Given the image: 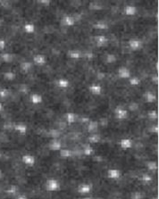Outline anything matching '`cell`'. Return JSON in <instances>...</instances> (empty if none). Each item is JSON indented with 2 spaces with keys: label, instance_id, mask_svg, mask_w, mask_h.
<instances>
[{
  "label": "cell",
  "instance_id": "6da1fadb",
  "mask_svg": "<svg viewBox=\"0 0 159 199\" xmlns=\"http://www.w3.org/2000/svg\"><path fill=\"white\" fill-rule=\"evenodd\" d=\"M46 189L48 192H56L60 189V183L57 179L51 178H48L46 182Z\"/></svg>",
  "mask_w": 159,
  "mask_h": 199
},
{
  "label": "cell",
  "instance_id": "7a4b0ae2",
  "mask_svg": "<svg viewBox=\"0 0 159 199\" xmlns=\"http://www.w3.org/2000/svg\"><path fill=\"white\" fill-rule=\"evenodd\" d=\"M121 176H122L121 171L116 169H111L107 172V177L109 178H112V179H119L121 178Z\"/></svg>",
  "mask_w": 159,
  "mask_h": 199
},
{
  "label": "cell",
  "instance_id": "3957f363",
  "mask_svg": "<svg viewBox=\"0 0 159 199\" xmlns=\"http://www.w3.org/2000/svg\"><path fill=\"white\" fill-rule=\"evenodd\" d=\"M92 189V187L91 185L89 184H86V183H83V184H81L78 188V191L80 192V194L81 195H85V194H89L90 191Z\"/></svg>",
  "mask_w": 159,
  "mask_h": 199
},
{
  "label": "cell",
  "instance_id": "277c9868",
  "mask_svg": "<svg viewBox=\"0 0 159 199\" xmlns=\"http://www.w3.org/2000/svg\"><path fill=\"white\" fill-rule=\"evenodd\" d=\"M22 161H23V163H24L26 165L31 166V167L33 166V165L35 164V163H36V159H35V157H34L33 156H31V155L23 156Z\"/></svg>",
  "mask_w": 159,
  "mask_h": 199
},
{
  "label": "cell",
  "instance_id": "5b68a950",
  "mask_svg": "<svg viewBox=\"0 0 159 199\" xmlns=\"http://www.w3.org/2000/svg\"><path fill=\"white\" fill-rule=\"evenodd\" d=\"M121 147L123 149H129L131 147V142L128 139H124V140H122L121 142Z\"/></svg>",
  "mask_w": 159,
  "mask_h": 199
},
{
  "label": "cell",
  "instance_id": "8992f818",
  "mask_svg": "<svg viewBox=\"0 0 159 199\" xmlns=\"http://www.w3.org/2000/svg\"><path fill=\"white\" fill-rule=\"evenodd\" d=\"M17 199H27V197H25V196H23V195H21V196H19Z\"/></svg>",
  "mask_w": 159,
  "mask_h": 199
},
{
  "label": "cell",
  "instance_id": "52a82bcc",
  "mask_svg": "<svg viewBox=\"0 0 159 199\" xmlns=\"http://www.w3.org/2000/svg\"><path fill=\"white\" fill-rule=\"evenodd\" d=\"M82 199H91V198H90V197H84V198Z\"/></svg>",
  "mask_w": 159,
  "mask_h": 199
}]
</instances>
